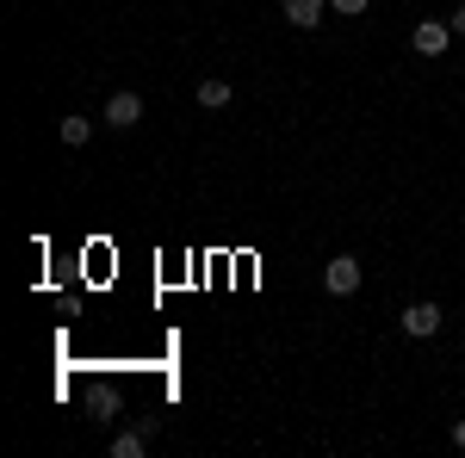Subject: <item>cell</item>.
Instances as JSON below:
<instances>
[{
  "instance_id": "8992f818",
  "label": "cell",
  "mask_w": 465,
  "mask_h": 458,
  "mask_svg": "<svg viewBox=\"0 0 465 458\" xmlns=\"http://www.w3.org/2000/svg\"><path fill=\"white\" fill-rule=\"evenodd\" d=\"M56 137L69 142V149H87V142H94V118H87V112H69V118L56 124Z\"/></svg>"
},
{
  "instance_id": "7c38bea8",
  "label": "cell",
  "mask_w": 465,
  "mask_h": 458,
  "mask_svg": "<svg viewBox=\"0 0 465 458\" xmlns=\"http://www.w3.org/2000/svg\"><path fill=\"white\" fill-rule=\"evenodd\" d=\"M453 446H460V453H465V415H460V422H453Z\"/></svg>"
},
{
  "instance_id": "3957f363",
  "label": "cell",
  "mask_w": 465,
  "mask_h": 458,
  "mask_svg": "<svg viewBox=\"0 0 465 458\" xmlns=\"http://www.w3.org/2000/svg\"><path fill=\"white\" fill-rule=\"evenodd\" d=\"M322 291H329V297H354L360 291V260L354 254H335V260L322 267Z\"/></svg>"
},
{
  "instance_id": "ba28073f",
  "label": "cell",
  "mask_w": 465,
  "mask_h": 458,
  "mask_svg": "<svg viewBox=\"0 0 465 458\" xmlns=\"http://www.w3.org/2000/svg\"><path fill=\"white\" fill-rule=\"evenodd\" d=\"M149 453V434L143 427H131V434H118V440H112V458H143Z\"/></svg>"
},
{
  "instance_id": "277c9868",
  "label": "cell",
  "mask_w": 465,
  "mask_h": 458,
  "mask_svg": "<svg viewBox=\"0 0 465 458\" xmlns=\"http://www.w3.org/2000/svg\"><path fill=\"white\" fill-rule=\"evenodd\" d=\"M106 124H112V131H137V124H143V93L118 87V93L106 100Z\"/></svg>"
},
{
  "instance_id": "5b68a950",
  "label": "cell",
  "mask_w": 465,
  "mask_h": 458,
  "mask_svg": "<svg viewBox=\"0 0 465 458\" xmlns=\"http://www.w3.org/2000/svg\"><path fill=\"white\" fill-rule=\"evenodd\" d=\"M322 13H329V0H286V25H298V32H317Z\"/></svg>"
},
{
  "instance_id": "30bf717a",
  "label": "cell",
  "mask_w": 465,
  "mask_h": 458,
  "mask_svg": "<svg viewBox=\"0 0 465 458\" xmlns=\"http://www.w3.org/2000/svg\"><path fill=\"white\" fill-rule=\"evenodd\" d=\"M366 6H372V0H329V13H341V19H360Z\"/></svg>"
},
{
  "instance_id": "6da1fadb",
  "label": "cell",
  "mask_w": 465,
  "mask_h": 458,
  "mask_svg": "<svg viewBox=\"0 0 465 458\" xmlns=\"http://www.w3.org/2000/svg\"><path fill=\"white\" fill-rule=\"evenodd\" d=\"M410 50L429 56V63H440V56L453 50V25H447V19H422V25L410 32Z\"/></svg>"
},
{
  "instance_id": "52a82bcc",
  "label": "cell",
  "mask_w": 465,
  "mask_h": 458,
  "mask_svg": "<svg viewBox=\"0 0 465 458\" xmlns=\"http://www.w3.org/2000/svg\"><path fill=\"white\" fill-rule=\"evenodd\" d=\"M230 100H236V87H230V81H199V106H205V112L230 106Z\"/></svg>"
},
{
  "instance_id": "7a4b0ae2",
  "label": "cell",
  "mask_w": 465,
  "mask_h": 458,
  "mask_svg": "<svg viewBox=\"0 0 465 458\" xmlns=\"http://www.w3.org/2000/svg\"><path fill=\"white\" fill-rule=\"evenodd\" d=\"M440 304H429V297H422V304H410V310H403V317H397V328H403V335H410V341H434V335H440Z\"/></svg>"
},
{
  "instance_id": "9c48e42d",
  "label": "cell",
  "mask_w": 465,
  "mask_h": 458,
  "mask_svg": "<svg viewBox=\"0 0 465 458\" xmlns=\"http://www.w3.org/2000/svg\"><path fill=\"white\" fill-rule=\"evenodd\" d=\"M87 403H94V422H112V409H118V396H112V390H94Z\"/></svg>"
},
{
  "instance_id": "8fae6325",
  "label": "cell",
  "mask_w": 465,
  "mask_h": 458,
  "mask_svg": "<svg viewBox=\"0 0 465 458\" xmlns=\"http://www.w3.org/2000/svg\"><path fill=\"white\" fill-rule=\"evenodd\" d=\"M447 25H453V37H465V6L453 13V19H447Z\"/></svg>"
}]
</instances>
